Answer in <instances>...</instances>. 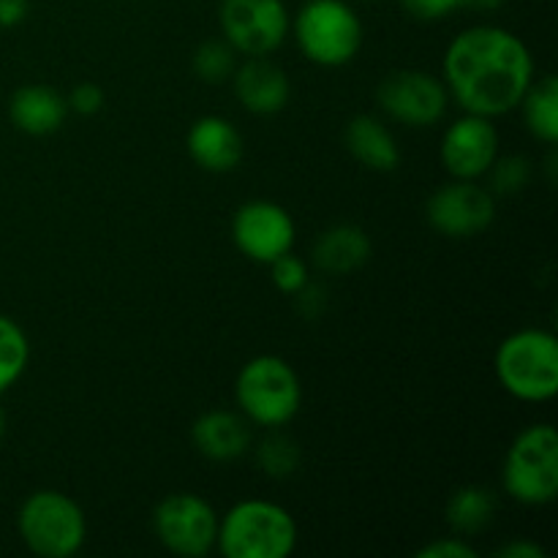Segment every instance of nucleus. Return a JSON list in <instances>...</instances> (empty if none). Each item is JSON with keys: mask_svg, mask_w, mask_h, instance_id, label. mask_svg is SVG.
<instances>
[{"mask_svg": "<svg viewBox=\"0 0 558 558\" xmlns=\"http://www.w3.org/2000/svg\"><path fill=\"white\" fill-rule=\"evenodd\" d=\"M505 494L526 507H543L558 496V434L550 423L529 425L515 436L501 466Z\"/></svg>", "mask_w": 558, "mask_h": 558, "instance_id": "nucleus-6", "label": "nucleus"}, {"mask_svg": "<svg viewBox=\"0 0 558 558\" xmlns=\"http://www.w3.org/2000/svg\"><path fill=\"white\" fill-rule=\"evenodd\" d=\"M365 3H371V0H365Z\"/></svg>", "mask_w": 558, "mask_h": 558, "instance_id": "nucleus-34", "label": "nucleus"}, {"mask_svg": "<svg viewBox=\"0 0 558 558\" xmlns=\"http://www.w3.org/2000/svg\"><path fill=\"white\" fill-rule=\"evenodd\" d=\"M232 240L240 254L251 262L270 265L278 256L289 254L298 240V227L287 207L267 199L245 202L232 218Z\"/></svg>", "mask_w": 558, "mask_h": 558, "instance_id": "nucleus-12", "label": "nucleus"}, {"mask_svg": "<svg viewBox=\"0 0 558 558\" xmlns=\"http://www.w3.org/2000/svg\"><path fill=\"white\" fill-rule=\"evenodd\" d=\"M343 140L354 161L363 163L371 172H392L401 163V147L396 136L374 114H357L349 120Z\"/></svg>", "mask_w": 558, "mask_h": 558, "instance_id": "nucleus-19", "label": "nucleus"}, {"mask_svg": "<svg viewBox=\"0 0 558 558\" xmlns=\"http://www.w3.org/2000/svg\"><path fill=\"white\" fill-rule=\"evenodd\" d=\"M496 376L512 398L543 403L558 392V341L550 330L526 327L496 349Z\"/></svg>", "mask_w": 558, "mask_h": 558, "instance_id": "nucleus-3", "label": "nucleus"}, {"mask_svg": "<svg viewBox=\"0 0 558 558\" xmlns=\"http://www.w3.org/2000/svg\"><path fill=\"white\" fill-rule=\"evenodd\" d=\"M191 441L207 461H238L251 447L248 420L227 412V409H213V412L196 417L194 428H191Z\"/></svg>", "mask_w": 558, "mask_h": 558, "instance_id": "nucleus-16", "label": "nucleus"}, {"mask_svg": "<svg viewBox=\"0 0 558 558\" xmlns=\"http://www.w3.org/2000/svg\"><path fill=\"white\" fill-rule=\"evenodd\" d=\"M218 22L223 41L245 58L272 54L292 31L283 0H221Z\"/></svg>", "mask_w": 558, "mask_h": 558, "instance_id": "nucleus-8", "label": "nucleus"}, {"mask_svg": "<svg viewBox=\"0 0 558 558\" xmlns=\"http://www.w3.org/2000/svg\"><path fill=\"white\" fill-rule=\"evenodd\" d=\"M104 101H107V96H104L101 87L93 85V82H82V85H76L74 90L69 93V98H65L69 109H74L76 114H85V118L101 112Z\"/></svg>", "mask_w": 558, "mask_h": 558, "instance_id": "nucleus-28", "label": "nucleus"}, {"mask_svg": "<svg viewBox=\"0 0 558 558\" xmlns=\"http://www.w3.org/2000/svg\"><path fill=\"white\" fill-rule=\"evenodd\" d=\"M16 529L31 554L41 558H71L87 537L85 512L71 496L36 490L16 515Z\"/></svg>", "mask_w": 558, "mask_h": 558, "instance_id": "nucleus-7", "label": "nucleus"}, {"mask_svg": "<svg viewBox=\"0 0 558 558\" xmlns=\"http://www.w3.org/2000/svg\"><path fill=\"white\" fill-rule=\"evenodd\" d=\"M496 558H548L543 545L532 543V539H515V543H507L496 550Z\"/></svg>", "mask_w": 558, "mask_h": 558, "instance_id": "nucleus-30", "label": "nucleus"}, {"mask_svg": "<svg viewBox=\"0 0 558 558\" xmlns=\"http://www.w3.org/2000/svg\"><path fill=\"white\" fill-rule=\"evenodd\" d=\"M256 458H259V466L267 477L283 480L289 474L298 472L300 466V447L294 445L289 436L283 434H270L256 450Z\"/></svg>", "mask_w": 558, "mask_h": 558, "instance_id": "nucleus-25", "label": "nucleus"}, {"mask_svg": "<svg viewBox=\"0 0 558 558\" xmlns=\"http://www.w3.org/2000/svg\"><path fill=\"white\" fill-rule=\"evenodd\" d=\"M191 65H194V74L202 82L223 85L227 80H232L234 69H238V52L223 38H207L196 47Z\"/></svg>", "mask_w": 558, "mask_h": 558, "instance_id": "nucleus-23", "label": "nucleus"}, {"mask_svg": "<svg viewBox=\"0 0 558 558\" xmlns=\"http://www.w3.org/2000/svg\"><path fill=\"white\" fill-rule=\"evenodd\" d=\"M523 120L534 140L545 142V145H556L558 142V80L554 74L543 76V80L532 82L529 90L523 93L521 104Z\"/></svg>", "mask_w": 558, "mask_h": 558, "instance_id": "nucleus-21", "label": "nucleus"}, {"mask_svg": "<svg viewBox=\"0 0 558 558\" xmlns=\"http://www.w3.org/2000/svg\"><path fill=\"white\" fill-rule=\"evenodd\" d=\"M234 398L248 423L281 428L292 423L303 403V387L292 365L276 354H259L240 368Z\"/></svg>", "mask_w": 558, "mask_h": 558, "instance_id": "nucleus-4", "label": "nucleus"}, {"mask_svg": "<svg viewBox=\"0 0 558 558\" xmlns=\"http://www.w3.org/2000/svg\"><path fill=\"white\" fill-rule=\"evenodd\" d=\"M31 360L25 330L11 316L0 314V396L20 381Z\"/></svg>", "mask_w": 558, "mask_h": 558, "instance_id": "nucleus-22", "label": "nucleus"}, {"mask_svg": "<svg viewBox=\"0 0 558 558\" xmlns=\"http://www.w3.org/2000/svg\"><path fill=\"white\" fill-rule=\"evenodd\" d=\"M216 548L223 558H287L298 548V523L276 501H238L218 518Z\"/></svg>", "mask_w": 558, "mask_h": 558, "instance_id": "nucleus-2", "label": "nucleus"}, {"mask_svg": "<svg viewBox=\"0 0 558 558\" xmlns=\"http://www.w3.org/2000/svg\"><path fill=\"white\" fill-rule=\"evenodd\" d=\"M153 532L169 554L202 558L216 550L218 515L199 494H172L153 512Z\"/></svg>", "mask_w": 558, "mask_h": 558, "instance_id": "nucleus-9", "label": "nucleus"}, {"mask_svg": "<svg viewBox=\"0 0 558 558\" xmlns=\"http://www.w3.org/2000/svg\"><path fill=\"white\" fill-rule=\"evenodd\" d=\"M499 156V131L494 118L469 114L450 123L441 136V167L456 180H480Z\"/></svg>", "mask_w": 558, "mask_h": 558, "instance_id": "nucleus-13", "label": "nucleus"}, {"mask_svg": "<svg viewBox=\"0 0 558 558\" xmlns=\"http://www.w3.org/2000/svg\"><path fill=\"white\" fill-rule=\"evenodd\" d=\"M3 430H5V414L3 409H0V436H3Z\"/></svg>", "mask_w": 558, "mask_h": 558, "instance_id": "nucleus-33", "label": "nucleus"}, {"mask_svg": "<svg viewBox=\"0 0 558 558\" xmlns=\"http://www.w3.org/2000/svg\"><path fill=\"white\" fill-rule=\"evenodd\" d=\"M270 278L283 294H298L300 289L311 281L308 265H305L300 256H294L292 251L283 256H278L276 262H270Z\"/></svg>", "mask_w": 558, "mask_h": 558, "instance_id": "nucleus-26", "label": "nucleus"}, {"mask_svg": "<svg viewBox=\"0 0 558 558\" xmlns=\"http://www.w3.org/2000/svg\"><path fill=\"white\" fill-rule=\"evenodd\" d=\"M298 47L322 69H341L363 47V20L347 0H305L294 20Z\"/></svg>", "mask_w": 558, "mask_h": 558, "instance_id": "nucleus-5", "label": "nucleus"}, {"mask_svg": "<svg viewBox=\"0 0 558 558\" xmlns=\"http://www.w3.org/2000/svg\"><path fill=\"white\" fill-rule=\"evenodd\" d=\"M234 96L251 114L281 112L292 96V85L281 65L265 58H248L232 74Z\"/></svg>", "mask_w": 558, "mask_h": 558, "instance_id": "nucleus-14", "label": "nucleus"}, {"mask_svg": "<svg viewBox=\"0 0 558 558\" xmlns=\"http://www.w3.org/2000/svg\"><path fill=\"white\" fill-rule=\"evenodd\" d=\"M425 216L430 227L445 238H477L494 223L496 196L474 180H452L428 196Z\"/></svg>", "mask_w": 558, "mask_h": 558, "instance_id": "nucleus-11", "label": "nucleus"}, {"mask_svg": "<svg viewBox=\"0 0 558 558\" xmlns=\"http://www.w3.org/2000/svg\"><path fill=\"white\" fill-rule=\"evenodd\" d=\"M376 101L387 118L409 125V129H428L447 114L450 93L439 76L428 71H392L376 90Z\"/></svg>", "mask_w": 558, "mask_h": 558, "instance_id": "nucleus-10", "label": "nucleus"}, {"mask_svg": "<svg viewBox=\"0 0 558 558\" xmlns=\"http://www.w3.org/2000/svg\"><path fill=\"white\" fill-rule=\"evenodd\" d=\"M441 82L469 114L501 118L518 109L534 82V60L526 44L507 27L474 25L447 47Z\"/></svg>", "mask_w": 558, "mask_h": 558, "instance_id": "nucleus-1", "label": "nucleus"}, {"mask_svg": "<svg viewBox=\"0 0 558 558\" xmlns=\"http://www.w3.org/2000/svg\"><path fill=\"white\" fill-rule=\"evenodd\" d=\"M371 238L357 223H336L314 243V265L327 276H352L371 259Z\"/></svg>", "mask_w": 558, "mask_h": 558, "instance_id": "nucleus-18", "label": "nucleus"}, {"mask_svg": "<svg viewBox=\"0 0 558 558\" xmlns=\"http://www.w3.org/2000/svg\"><path fill=\"white\" fill-rule=\"evenodd\" d=\"M69 104L54 87L22 85L9 98V118L22 134L47 136L65 123Z\"/></svg>", "mask_w": 558, "mask_h": 558, "instance_id": "nucleus-17", "label": "nucleus"}, {"mask_svg": "<svg viewBox=\"0 0 558 558\" xmlns=\"http://www.w3.org/2000/svg\"><path fill=\"white\" fill-rule=\"evenodd\" d=\"M409 16L420 22H439L461 9V0H398Z\"/></svg>", "mask_w": 558, "mask_h": 558, "instance_id": "nucleus-27", "label": "nucleus"}, {"mask_svg": "<svg viewBox=\"0 0 558 558\" xmlns=\"http://www.w3.org/2000/svg\"><path fill=\"white\" fill-rule=\"evenodd\" d=\"M485 174H488V191L494 196L521 194L532 180V161L526 156H496Z\"/></svg>", "mask_w": 558, "mask_h": 558, "instance_id": "nucleus-24", "label": "nucleus"}, {"mask_svg": "<svg viewBox=\"0 0 558 558\" xmlns=\"http://www.w3.org/2000/svg\"><path fill=\"white\" fill-rule=\"evenodd\" d=\"M31 0H0V27H16L25 22Z\"/></svg>", "mask_w": 558, "mask_h": 558, "instance_id": "nucleus-31", "label": "nucleus"}, {"mask_svg": "<svg viewBox=\"0 0 558 558\" xmlns=\"http://www.w3.org/2000/svg\"><path fill=\"white\" fill-rule=\"evenodd\" d=\"M445 518L458 537H474V534L485 532L496 518L494 490L483 488V485H463L447 501Z\"/></svg>", "mask_w": 558, "mask_h": 558, "instance_id": "nucleus-20", "label": "nucleus"}, {"mask_svg": "<svg viewBox=\"0 0 558 558\" xmlns=\"http://www.w3.org/2000/svg\"><path fill=\"white\" fill-rule=\"evenodd\" d=\"M417 558H477V550L463 537H441L423 545L417 550Z\"/></svg>", "mask_w": 558, "mask_h": 558, "instance_id": "nucleus-29", "label": "nucleus"}, {"mask_svg": "<svg viewBox=\"0 0 558 558\" xmlns=\"http://www.w3.org/2000/svg\"><path fill=\"white\" fill-rule=\"evenodd\" d=\"M507 0H461V9H472V11H496L501 9Z\"/></svg>", "mask_w": 558, "mask_h": 558, "instance_id": "nucleus-32", "label": "nucleus"}, {"mask_svg": "<svg viewBox=\"0 0 558 558\" xmlns=\"http://www.w3.org/2000/svg\"><path fill=\"white\" fill-rule=\"evenodd\" d=\"M185 147L189 156L213 174L232 172L243 161V136L221 114H205L196 120L185 136Z\"/></svg>", "mask_w": 558, "mask_h": 558, "instance_id": "nucleus-15", "label": "nucleus"}]
</instances>
